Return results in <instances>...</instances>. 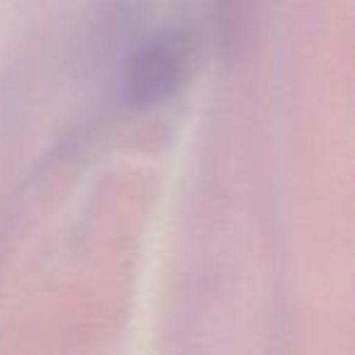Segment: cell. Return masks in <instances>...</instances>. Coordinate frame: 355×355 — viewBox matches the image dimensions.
Segmentation results:
<instances>
[{"mask_svg": "<svg viewBox=\"0 0 355 355\" xmlns=\"http://www.w3.org/2000/svg\"><path fill=\"white\" fill-rule=\"evenodd\" d=\"M166 56L151 51L148 56H144L141 64H137V76H134V85L139 88V95L146 98V95H158L161 93V85L171 80L168 73Z\"/></svg>", "mask_w": 355, "mask_h": 355, "instance_id": "6da1fadb", "label": "cell"}]
</instances>
